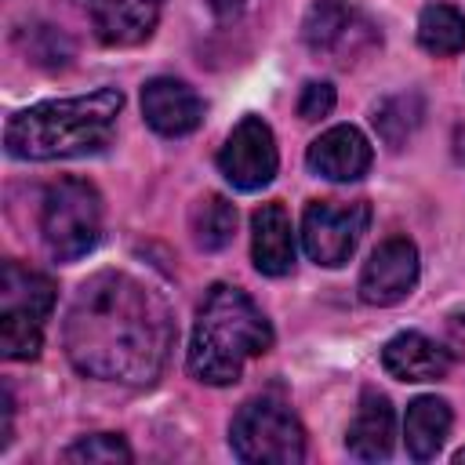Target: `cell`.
I'll list each match as a JSON object with an SVG mask.
<instances>
[{"mask_svg": "<svg viewBox=\"0 0 465 465\" xmlns=\"http://www.w3.org/2000/svg\"><path fill=\"white\" fill-rule=\"evenodd\" d=\"M171 345L174 320L160 291L113 269L80 283L65 316V356L80 374L149 385L163 371Z\"/></svg>", "mask_w": 465, "mask_h": 465, "instance_id": "1", "label": "cell"}, {"mask_svg": "<svg viewBox=\"0 0 465 465\" xmlns=\"http://www.w3.org/2000/svg\"><path fill=\"white\" fill-rule=\"evenodd\" d=\"M124 94L116 87H98L80 98H54L29 105L4 127V145L18 160H69L109 145Z\"/></svg>", "mask_w": 465, "mask_h": 465, "instance_id": "2", "label": "cell"}, {"mask_svg": "<svg viewBox=\"0 0 465 465\" xmlns=\"http://www.w3.org/2000/svg\"><path fill=\"white\" fill-rule=\"evenodd\" d=\"M272 349V327L247 291L214 283L193 323L189 374L203 385H232L247 360Z\"/></svg>", "mask_w": 465, "mask_h": 465, "instance_id": "3", "label": "cell"}, {"mask_svg": "<svg viewBox=\"0 0 465 465\" xmlns=\"http://www.w3.org/2000/svg\"><path fill=\"white\" fill-rule=\"evenodd\" d=\"M54 309V283L18 262L0 269V352L4 360H36L44 349V320Z\"/></svg>", "mask_w": 465, "mask_h": 465, "instance_id": "4", "label": "cell"}, {"mask_svg": "<svg viewBox=\"0 0 465 465\" xmlns=\"http://www.w3.org/2000/svg\"><path fill=\"white\" fill-rule=\"evenodd\" d=\"M229 443L240 461L254 465H294L305 458V429L294 418V411L272 396L247 400L232 425Z\"/></svg>", "mask_w": 465, "mask_h": 465, "instance_id": "5", "label": "cell"}, {"mask_svg": "<svg viewBox=\"0 0 465 465\" xmlns=\"http://www.w3.org/2000/svg\"><path fill=\"white\" fill-rule=\"evenodd\" d=\"M40 232L58 262L84 258L102 236V196L84 178H62L44 193Z\"/></svg>", "mask_w": 465, "mask_h": 465, "instance_id": "6", "label": "cell"}, {"mask_svg": "<svg viewBox=\"0 0 465 465\" xmlns=\"http://www.w3.org/2000/svg\"><path fill=\"white\" fill-rule=\"evenodd\" d=\"M367 200H316L302 214V247L316 265L338 269L352 258L360 236L367 232Z\"/></svg>", "mask_w": 465, "mask_h": 465, "instance_id": "7", "label": "cell"}, {"mask_svg": "<svg viewBox=\"0 0 465 465\" xmlns=\"http://www.w3.org/2000/svg\"><path fill=\"white\" fill-rule=\"evenodd\" d=\"M276 167H280V153H276L272 127L262 116H243L229 131V138L218 153V171L225 174L229 185L254 193L276 178Z\"/></svg>", "mask_w": 465, "mask_h": 465, "instance_id": "8", "label": "cell"}, {"mask_svg": "<svg viewBox=\"0 0 465 465\" xmlns=\"http://www.w3.org/2000/svg\"><path fill=\"white\" fill-rule=\"evenodd\" d=\"M418 283V247L407 236L381 240L360 272V298L367 305H396Z\"/></svg>", "mask_w": 465, "mask_h": 465, "instance_id": "9", "label": "cell"}, {"mask_svg": "<svg viewBox=\"0 0 465 465\" xmlns=\"http://www.w3.org/2000/svg\"><path fill=\"white\" fill-rule=\"evenodd\" d=\"M302 33L312 51H331L341 62H349L352 54H360L363 47H371L378 40L374 25L363 22L345 0H316L305 15Z\"/></svg>", "mask_w": 465, "mask_h": 465, "instance_id": "10", "label": "cell"}, {"mask_svg": "<svg viewBox=\"0 0 465 465\" xmlns=\"http://www.w3.org/2000/svg\"><path fill=\"white\" fill-rule=\"evenodd\" d=\"M142 113H145V124L156 134L182 138V134H189V131L200 127V120H203V98L185 80L153 76L142 87Z\"/></svg>", "mask_w": 465, "mask_h": 465, "instance_id": "11", "label": "cell"}, {"mask_svg": "<svg viewBox=\"0 0 465 465\" xmlns=\"http://www.w3.org/2000/svg\"><path fill=\"white\" fill-rule=\"evenodd\" d=\"M163 0H80L94 36L113 47H131L153 36Z\"/></svg>", "mask_w": 465, "mask_h": 465, "instance_id": "12", "label": "cell"}, {"mask_svg": "<svg viewBox=\"0 0 465 465\" xmlns=\"http://www.w3.org/2000/svg\"><path fill=\"white\" fill-rule=\"evenodd\" d=\"M305 160H309V167H312L320 178H331V182H356V178H363V174L371 171L374 153H371V142L363 138L360 127L338 124V127L323 131V134L309 145Z\"/></svg>", "mask_w": 465, "mask_h": 465, "instance_id": "13", "label": "cell"}, {"mask_svg": "<svg viewBox=\"0 0 465 465\" xmlns=\"http://www.w3.org/2000/svg\"><path fill=\"white\" fill-rule=\"evenodd\" d=\"M450 363H454L450 349L425 338L421 331H403L389 338L381 349V367L400 381H440L447 378Z\"/></svg>", "mask_w": 465, "mask_h": 465, "instance_id": "14", "label": "cell"}, {"mask_svg": "<svg viewBox=\"0 0 465 465\" xmlns=\"http://www.w3.org/2000/svg\"><path fill=\"white\" fill-rule=\"evenodd\" d=\"M251 258L265 276H283L294 265V225L283 203H262L251 214Z\"/></svg>", "mask_w": 465, "mask_h": 465, "instance_id": "15", "label": "cell"}, {"mask_svg": "<svg viewBox=\"0 0 465 465\" xmlns=\"http://www.w3.org/2000/svg\"><path fill=\"white\" fill-rule=\"evenodd\" d=\"M392 436H396V418H392V403L367 389L360 396V407L349 421V432H345V447L352 458L360 461H385L392 454Z\"/></svg>", "mask_w": 465, "mask_h": 465, "instance_id": "16", "label": "cell"}, {"mask_svg": "<svg viewBox=\"0 0 465 465\" xmlns=\"http://www.w3.org/2000/svg\"><path fill=\"white\" fill-rule=\"evenodd\" d=\"M450 432V407L436 396H418L403 418V443L414 461H432Z\"/></svg>", "mask_w": 465, "mask_h": 465, "instance_id": "17", "label": "cell"}, {"mask_svg": "<svg viewBox=\"0 0 465 465\" xmlns=\"http://www.w3.org/2000/svg\"><path fill=\"white\" fill-rule=\"evenodd\" d=\"M421 116H425L421 94H418V91H403V94L385 98V102L374 109V131H378V138H381L389 149H403L407 138L418 131Z\"/></svg>", "mask_w": 465, "mask_h": 465, "instance_id": "18", "label": "cell"}, {"mask_svg": "<svg viewBox=\"0 0 465 465\" xmlns=\"http://www.w3.org/2000/svg\"><path fill=\"white\" fill-rule=\"evenodd\" d=\"M418 44L429 54H458L465 51V15L450 4H429L418 18Z\"/></svg>", "mask_w": 465, "mask_h": 465, "instance_id": "19", "label": "cell"}, {"mask_svg": "<svg viewBox=\"0 0 465 465\" xmlns=\"http://www.w3.org/2000/svg\"><path fill=\"white\" fill-rule=\"evenodd\" d=\"M232 232H236V207L211 193L203 196L196 207H193V240L200 251H222L232 243Z\"/></svg>", "mask_w": 465, "mask_h": 465, "instance_id": "20", "label": "cell"}, {"mask_svg": "<svg viewBox=\"0 0 465 465\" xmlns=\"http://www.w3.org/2000/svg\"><path fill=\"white\" fill-rule=\"evenodd\" d=\"M62 458L65 461H87V465H94V461H102V465H116V461L127 465L131 461V447L120 436H113V432H94V436L76 440Z\"/></svg>", "mask_w": 465, "mask_h": 465, "instance_id": "21", "label": "cell"}, {"mask_svg": "<svg viewBox=\"0 0 465 465\" xmlns=\"http://www.w3.org/2000/svg\"><path fill=\"white\" fill-rule=\"evenodd\" d=\"M334 109V87L327 80H309L298 94V116L302 120H320Z\"/></svg>", "mask_w": 465, "mask_h": 465, "instance_id": "22", "label": "cell"}, {"mask_svg": "<svg viewBox=\"0 0 465 465\" xmlns=\"http://www.w3.org/2000/svg\"><path fill=\"white\" fill-rule=\"evenodd\" d=\"M211 4H214L218 11H232V7H240L243 0H211Z\"/></svg>", "mask_w": 465, "mask_h": 465, "instance_id": "23", "label": "cell"}, {"mask_svg": "<svg viewBox=\"0 0 465 465\" xmlns=\"http://www.w3.org/2000/svg\"><path fill=\"white\" fill-rule=\"evenodd\" d=\"M454 461H458V465H465V447H461V450H454Z\"/></svg>", "mask_w": 465, "mask_h": 465, "instance_id": "24", "label": "cell"}]
</instances>
